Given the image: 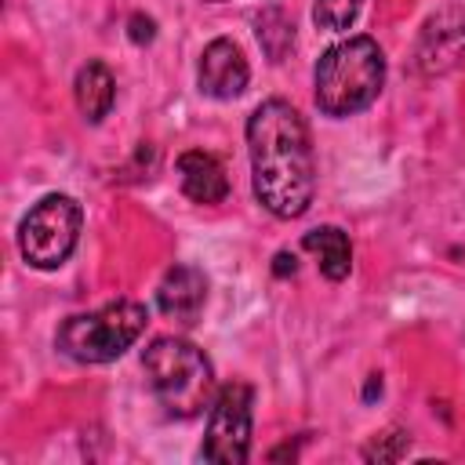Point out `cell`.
<instances>
[{"label":"cell","mask_w":465,"mask_h":465,"mask_svg":"<svg viewBox=\"0 0 465 465\" xmlns=\"http://www.w3.org/2000/svg\"><path fill=\"white\" fill-rule=\"evenodd\" d=\"M80 203L65 193H51L29 207L18 225V251L33 269H58L80 236Z\"/></svg>","instance_id":"cell-5"},{"label":"cell","mask_w":465,"mask_h":465,"mask_svg":"<svg viewBox=\"0 0 465 465\" xmlns=\"http://www.w3.org/2000/svg\"><path fill=\"white\" fill-rule=\"evenodd\" d=\"M203 302H207V280L196 265H174L163 272V280L156 287V305L163 316H171L178 323H196Z\"/></svg>","instance_id":"cell-8"},{"label":"cell","mask_w":465,"mask_h":465,"mask_svg":"<svg viewBox=\"0 0 465 465\" xmlns=\"http://www.w3.org/2000/svg\"><path fill=\"white\" fill-rule=\"evenodd\" d=\"M127 33H131V40H134V44H149V40L156 36V22H153L149 15H131Z\"/></svg>","instance_id":"cell-16"},{"label":"cell","mask_w":465,"mask_h":465,"mask_svg":"<svg viewBox=\"0 0 465 465\" xmlns=\"http://www.w3.org/2000/svg\"><path fill=\"white\" fill-rule=\"evenodd\" d=\"M178 182H182V193L196 203H222L229 196L225 167L203 149H189L178 156Z\"/></svg>","instance_id":"cell-10"},{"label":"cell","mask_w":465,"mask_h":465,"mask_svg":"<svg viewBox=\"0 0 465 465\" xmlns=\"http://www.w3.org/2000/svg\"><path fill=\"white\" fill-rule=\"evenodd\" d=\"M294 269H298L294 254H291V251H280L276 262H272V272H276V276H294Z\"/></svg>","instance_id":"cell-17"},{"label":"cell","mask_w":465,"mask_h":465,"mask_svg":"<svg viewBox=\"0 0 465 465\" xmlns=\"http://www.w3.org/2000/svg\"><path fill=\"white\" fill-rule=\"evenodd\" d=\"M251 407L254 392L243 381H229L214 392L207 407V436H203V458L218 465H240L251 454Z\"/></svg>","instance_id":"cell-6"},{"label":"cell","mask_w":465,"mask_h":465,"mask_svg":"<svg viewBox=\"0 0 465 465\" xmlns=\"http://www.w3.org/2000/svg\"><path fill=\"white\" fill-rule=\"evenodd\" d=\"M142 367L149 374V385L167 414L174 418H196L214 400V367L185 338H153L142 352Z\"/></svg>","instance_id":"cell-3"},{"label":"cell","mask_w":465,"mask_h":465,"mask_svg":"<svg viewBox=\"0 0 465 465\" xmlns=\"http://www.w3.org/2000/svg\"><path fill=\"white\" fill-rule=\"evenodd\" d=\"M407 447H411V436L403 429H389V432H381V436L371 440V447L363 450V458L367 461H396V458L407 454Z\"/></svg>","instance_id":"cell-15"},{"label":"cell","mask_w":465,"mask_h":465,"mask_svg":"<svg viewBox=\"0 0 465 465\" xmlns=\"http://www.w3.org/2000/svg\"><path fill=\"white\" fill-rule=\"evenodd\" d=\"M251 182L262 207L276 218H298L316 196V160L302 113L283 102H262L247 120Z\"/></svg>","instance_id":"cell-1"},{"label":"cell","mask_w":465,"mask_h":465,"mask_svg":"<svg viewBox=\"0 0 465 465\" xmlns=\"http://www.w3.org/2000/svg\"><path fill=\"white\" fill-rule=\"evenodd\" d=\"M247 76H251L247 58H243V51L232 40L218 36V40H211L203 47L200 69H196V80H200L203 94H211L218 102H229V98H236L247 87Z\"/></svg>","instance_id":"cell-7"},{"label":"cell","mask_w":465,"mask_h":465,"mask_svg":"<svg viewBox=\"0 0 465 465\" xmlns=\"http://www.w3.org/2000/svg\"><path fill=\"white\" fill-rule=\"evenodd\" d=\"M363 0H312V22L327 33H345L356 15H360Z\"/></svg>","instance_id":"cell-14"},{"label":"cell","mask_w":465,"mask_h":465,"mask_svg":"<svg viewBox=\"0 0 465 465\" xmlns=\"http://www.w3.org/2000/svg\"><path fill=\"white\" fill-rule=\"evenodd\" d=\"M374 396H381V374H371V381H367L363 400H374Z\"/></svg>","instance_id":"cell-18"},{"label":"cell","mask_w":465,"mask_h":465,"mask_svg":"<svg viewBox=\"0 0 465 465\" xmlns=\"http://www.w3.org/2000/svg\"><path fill=\"white\" fill-rule=\"evenodd\" d=\"M145 323H149L145 305L131 302V298H120V302H109L94 312L69 316L58 327L54 345H58V352H65L76 363H109L138 341Z\"/></svg>","instance_id":"cell-4"},{"label":"cell","mask_w":465,"mask_h":465,"mask_svg":"<svg viewBox=\"0 0 465 465\" xmlns=\"http://www.w3.org/2000/svg\"><path fill=\"white\" fill-rule=\"evenodd\" d=\"M461 51H465V15L458 7H447L421 33V47H418L421 69L425 73H443L458 62Z\"/></svg>","instance_id":"cell-9"},{"label":"cell","mask_w":465,"mask_h":465,"mask_svg":"<svg viewBox=\"0 0 465 465\" xmlns=\"http://www.w3.org/2000/svg\"><path fill=\"white\" fill-rule=\"evenodd\" d=\"M113 102H116V80H113L109 65L105 62H87L76 73V105H80L84 120H91V124L105 120Z\"/></svg>","instance_id":"cell-11"},{"label":"cell","mask_w":465,"mask_h":465,"mask_svg":"<svg viewBox=\"0 0 465 465\" xmlns=\"http://www.w3.org/2000/svg\"><path fill=\"white\" fill-rule=\"evenodd\" d=\"M254 33H258V44H262V51L272 58V62H283V54L291 51V44H294V25H291V18L280 11V7H265L258 18H254Z\"/></svg>","instance_id":"cell-13"},{"label":"cell","mask_w":465,"mask_h":465,"mask_svg":"<svg viewBox=\"0 0 465 465\" xmlns=\"http://www.w3.org/2000/svg\"><path fill=\"white\" fill-rule=\"evenodd\" d=\"M302 247L320 258V272H323L327 280L338 283V280L349 276V269H352V243H349V236H345L338 225L309 229V232L302 236Z\"/></svg>","instance_id":"cell-12"},{"label":"cell","mask_w":465,"mask_h":465,"mask_svg":"<svg viewBox=\"0 0 465 465\" xmlns=\"http://www.w3.org/2000/svg\"><path fill=\"white\" fill-rule=\"evenodd\" d=\"M312 84L323 116H352L378 98L385 84V54L371 36H349L320 54Z\"/></svg>","instance_id":"cell-2"}]
</instances>
